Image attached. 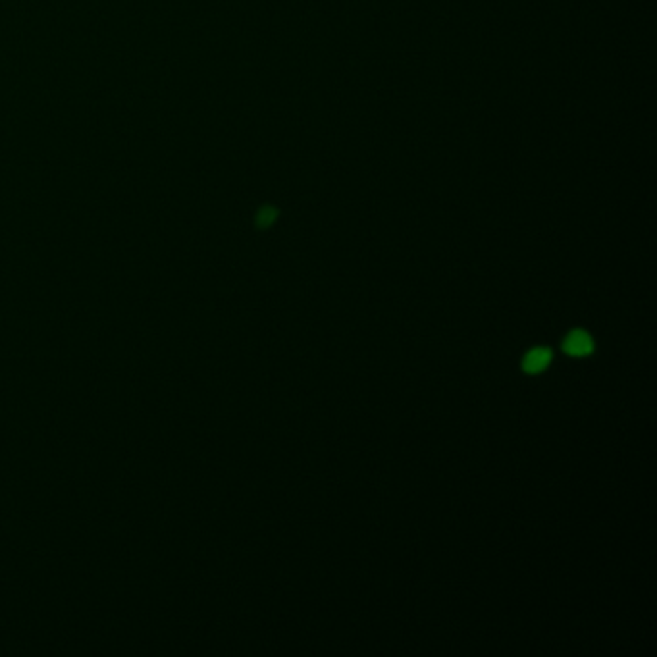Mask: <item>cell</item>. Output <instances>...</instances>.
Instances as JSON below:
<instances>
[{
  "label": "cell",
  "mask_w": 657,
  "mask_h": 657,
  "mask_svg": "<svg viewBox=\"0 0 657 657\" xmlns=\"http://www.w3.org/2000/svg\"><path fill=\"white\" fill-rule=\"evenodd\" d=\"M553 361V353L547 347H534L524 355L522 359V371L524 374L530 376H536L540 372H544L547 369V364Z\"/></svg>",
  "instance_id": "obj_2"
},
{
  "label": "cell",
  "mask_w": 657,
  "mask_h": 657,
  "mask_svg": "<svg viewBox=\"0 0 657 657\" xmlns=\"http://www.w3.org/2000/svg\"><path fill=\"white\" fill-rule=\"evenodd\" d=\"M276 218H278V210L274 206H264L259 213V216H257V224L260 228H268V226L276 222Z\"/></svg>",
  "instance_id": "obj_3"
},
{
  "label": "cell",
  "mask_w": 657,
  "mask_h": 657,
  "mask_svg": "<svg viewBox=\"0 0 657 657\" xmlns=\"http://www.w3.org/2000/svg\"><path fill=\"white\" fill-rule=\"evenodd\" d=\"M563 351L571 357H588L594 351L592 335L584 330H573L565 337Z\"/></svg>",
  "instance_id": "obj_1"
}]
</instances>
